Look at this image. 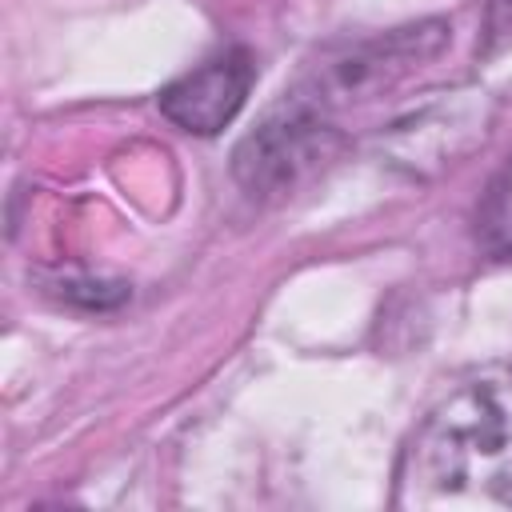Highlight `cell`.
<instances>
[{"mask_svg":"<svg viewBox=\"0 0 512 512\" xmlns=\"http://www.w3.org/2000/svg\"><path fill=\"white\" fill-rule=\"evenodd\" d=\"M408 468L444 492H484L512 504V364L460 380L420 420Z\"/></svg>","mask_w":512,"mask_h":512,"instance_id":"obj_1","label":"cell"},{"mask_svg":"<svg viewBox=\"0 0 512 512\" xmlns=\"http://www.w3.org/2000/svg\"><path fill=\"white\" fill-rule=\"evenodd\" d=\"M336 148L332 124H324L320 108L288 100L284 108L268 112L256 132H248L232 156V172L248 196H284L292 192L328 152Z\"/></svg>","mask_w":512,"mask_h":512,"instance_id":"obj_2","label":"cell"},{"mask_svg":"<svg viewBox=\"0 0 512 512\" xmlns=\"http://www.w3.org/2000/svg\"><path fill=\"white\" fill-rule=\"evenodd\" d=\"M448 40V28L440 20H424V24H408L396 32H384L376 40H364L340 56H332L320 72L312 92L304 96L316 108L328 104H352V100H368L372 92L392 88L400 76H408L412 68H420L424 60H432Z\"/></svg>","mask_w":512,"mask_h":512,"instance_id":"obj_3","label":"cell"},{"mask_svg":"<svg viewBox=\"0 0 512 512\" xmlns=\"http://www.w3.org/2000/svg\"><path fill=\"white\" fill-rule=\"evenodd\" d=\"M252 80H256L252 56L244 48H228L204 60L200 68L184 72L180 80H172L156 104L176 128L192 136H216L244 108Z\"/></svg>","mask_w":512,"mask_h":512,"instance_id":"obj_4","label":"cell"},{"mask_svg":"<svg viewBox=\"0 0 512 512\" xmlns=\"http://www.w3.org/2000/svg\"><path fill=\"white\" fill-rule=\"evenodd\" d=\"M476 236L488 256H512V160L496 172L476 208Z\"/></svg>","mask_w":512,"mask_h":512,"instance_id":"obj_5","label":"cell"},{"mask_svg":"<svg viewBox=\"0 0 512 512\" xmlns=\"http://www.w3.org/2000/svg\"><path fill=\"white\" fill-rule=\"evenodd\" d=\"M484 32H488V40L512 36V0H492V4H488V16H484Z\"/></svg>","mask_w":512,"mask_h":512,"instance_id":"obj_6","label":"cell"}]
</instances>
